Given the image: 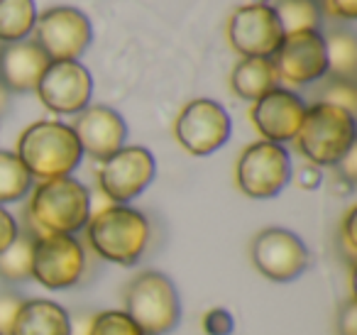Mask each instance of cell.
<instances>
[{
  "label": "cell",
  "mask_w": 357,
  "mask_h": 335,
  "mask_svg": "<svg viewBox=\"0 0 357 335\" xmlns=\"http://www.w3.org/2000/svg\"><path fill=\"white\" fill-rule=\"evenodd\" d=\"M335 328H337V335H357V301H355V296L345 299V304L337 308Z\"/></svg>",
  "instance_id": "30"
},
{
  "label": "cell",
  "mask_w": 357,
  "mask_h": 335,
  "mask_svg": "<svg viewBox=\"0 0 357 335\" xmlns=\"http://www.w3.org/2000/svg\"><path fill=\"white\" fill-rule=\"evenodd\" d=\"M230 115L211 98H196L178 110L174 137L194 157H206L220 149L230 137Z\"/></svg>",
  "instance_id": "8"
},
{
  "label": "cell",
  "mask_w": 357,
  "mask_h": 335,
  "mask_svg": "<svg viewBox=\"0 0 357 335\" xmlns=\"http://www.w3.org/2000/svg\"><path fill=\"white\" fill-rule=\"evenodd\" d=\"M35 0H0V42L13 45L27 40V35L35 30Z\"/></svg>",
  "instance_id": "21"
},
{
  "label": "cell",
  "mask_w": 357,
  "mask_h": 335,
  "mask_svg": "<svg viewBox=\"0 0 357 335\" xmlns=\"http://www.w3.org/2000/svg\"><path fill=\"white\" fill-rule=\"evenodd\" d=\"M228 40L233 50L243 57L272 59L277 47L282 45L284 32L267 3H250L233 13L228 22Z\"/></svg>",
  "instance_id": "13"
},
{
  "label": "cell",
  "mask_w": 357,
  "mask_h": 335,
  "mask_svg": "<svg viewBox=\"0 0 357 335\" xmlns=\"http://www.w3.org/2000/svg\"><path fill=\"white\" fill-rule=\"evenodd\" d=\"M89 335H142L125 311H100L91 318Z\"/></svg>",
  "instance_id": "26"
},
{
  "label": "cell",
  "mask_w": 357,
  "mask_h": 335,
  "mask_svg": "<svg viewBox=\"0 0 357 335\" xmlns=\"http://www.w3.org/2000/svg\"><path fill=\"white\" fill-rule=\"evenodd\" d=\"M71 130L81 149L98 162L125 147V140H128V125L123 115L108 105H86L81 113H76Z\"/></svg>",
  "instance_id": "16"
},
{
  "label": "cell",
  "mask_w": 357,
  "mask_h": 335,
  "mask_svg": "<svg viewBox=\"0 0 357 335\" xmlns=\"http://www.w3.org/2000/svg\"><path fill=\"white\" fill-rule=\"evenodd\" d=\"M335 167H337V177L352 186V184L357 181V147L347 149V154L335 164Z\"/></svg>",
  "instance_id": "34"
},
{
  "label": "cell",
  "mask_w": 357,
  "mask_h": 335,
  "mask_svg": "<svg viewBox=\"0 0 357 335\" xmlns=\"http://www.w3.org/2000/svg\"><path fill=\"white\" fill-rule=\"evenodd\" d=\"M15 154L32 179L50 181V179L71 177L84 157V149L71 125L59 120H37L22 130Z\"/></svg>",
  "instance_id": "3"
},
{
  "label": "cell",
  "mask_w": 357,
  "mask_h": 335,
  "mask_svg": "<svg viewBox=\"0 0 357 335\" xmlns=\"http://www.w3.org/2000/svg\"><path fill=\"white\" fill-rule=\"evenodd\" d=\"M8 108H10V91L3 86V81H0V118L8 113Z\"/></svg>",
  "instance_id": "36"
},
{
  "label": "cell",
  "mask_w": 357,
  "mask_h": 335,
  "mask_svg": "<svg viewBox=\"0 0 357 335\" xmlns=\"http://www.w3.org/2000/svg\"><path fill=\"white\" fill-rule=\"evenodd\" d=\"M204 333L206 335H233L235 330V318L233 313H230L228 308H220V306H215V308L206 311L204 315Z\"/></svg>",
  "instance_id": "28"
},
{
  "label": "cell",
  "mask_w": 357,
  "mask_h": 335,
  "mask_svg": "<svg viewBox=\"0 0 357 335\" xmlns=\"http://www.w3.org/2000/svg\"><path fill=\"white\" fill-rule=\"evenodd\" d=\"M84 230L91 250L100 260L120 267L137 265L149 245L147 216L137 208L120 206V203H110L93 213Z\"/></svg>",
  "instance_id": "2"
},
{
  "label": "cell",
  "mask_w": 357,
  "mask_h": 335,
  "mask_svg": "<svg viewBox=\"0 0 357 335\" xmlns=\"http://www.w3.org/2000/svg\"><path fill=\"white\" fill-rule=\"evenodd\" d=\"M357 123L355 115L335 105L313 103L306 105L296 142L298 152L316 167H335L347 149L355 147Z\"/></svg>",
  "instance_id": "4"
},
{
  "label": "cell",
  "mask_w": 357,
  "mask_h": 335,
  "mask_svg": "<svg viewBox=\"0 0 357 335\" xmlns=\"http://www.w3.org/2000/svg\"><path fill=\"white\" fill-rule=\"evenodd\" d=\"M303 113H306V100L294 91L277 86L269 94H264L262 98L255 100L250 118H252L257 133L262 135V140L282 144L296 137Z\"/></svg>",
  "instance_id": "15"
},
{
  "label": "cell",
  "mask_w": 357,
  "mask_h": 335,
  "mask_svg": "<svg viewBox=\"0 0 357 335\" xmlns=\"http://www.w3.org/2000/svg\"><path fill=\"white\" fill-rule=\"evenodd\" d=\"M17 235H20L17 221L13 218L10 211H6V206H0V252L6 250V247H10Z\"/></svg>",
  "instance_id": "32"
},
{
  "label": "cell",
  "mask_w": 357,
  "mask_h": 335,
  "mask_svg": "<svg viewBox=\"0 0 357 335\" xmlns=\"http://www.w3.org/2000/svg\"><path fill=\"white\" fill-rule=\"evenodd\" d=\"M326 45V59H328V74L333 79H357V40L352 30L337 27L323 37Z\"/></svg>",
  "instance_id": "20"
},
{
  "label": "cell",
  "mask_w": 357,
  "mask_h": 335,
  "mask_svg": "<svg viewBox=\"0 0 357 335\" xmlns=\"http://www.w3.org/2000/svg\"><path fill=\"white\" fill-rule=\"evenodd\" d=\"M32 186V177L25 164L17 159L15 152H3L0 149V206L17 203L27 196Z\"/></svg>",
  "instance_id": "23"
},
{
  "label": "cell",
  "mask_w": 357,
  "mask_h": 335,
  "mask_svg": "<svg viewBox=\"0 0 357 335\" xmlns=\"http://www.w3.org/2000/svg\"><path fill=\"white\" fill-rule=\"evenodd\" d=\"M230 86H233L235 96L245 100H257L264 94L279 86V76L274 69L272 59H259V57H243L235 64L233 74H230Z\"/></svg>",
  "instance_id": "19"
},
{
  "label": "cell",
  "mask_w": 357,
  "mask_h": 335,
  "mask_svg": "<svg viewBox=\"0 0 357 335\" xmlns=\"http://www.w3.org/2000/svg\"><path fill=\"white\" fill-rule=\"evenodd\" d=\"M238 188L250 198H272L291 181V159L277 142L259 140L243 149L235 167Z\"/></svg>",
  "instance_id": "6"
},
{
  "label": "cell",
  "mask_w": 357,
  "mask_h": 335,
  "mask_svg": "<svg viewBox=\"0 0 357 335\" xmlns=\"http://www.w3.org/2000/svg\"><path fill=\"white\" fill-rule=\"evenodd\" d=\"M157 174V162L147 147H120L105 157L98 167V186L113 203L128 206L152 184Z\"/></svg>",
  "instance_id": "11"
},
{
  "label": "cell",
  "mask_w": 357,
  "mask_h": 335,
  "mask_svg": "<svg viewBox=\"0 0 357 335\" xmlns=\"http://www.w3.org/2000/svg\"><path fill=\"white\" fill-rule=\"evenodd\" d=\"M91 218V193L74 177L50 179L35 186L25 211L22 232L40 235H76Z\"/></svg>",
  "instance_id": "1"
},
{
  "label": "cell",
  "mask_w": 357,
  "mask_h": 335,
  "mask_svg": "<svg viewBox=\"0 0 357 335\" xmlns=\"http://www.w3.org/2000/svg\"><path fill=\"white\" fill-rule=\"evenodd\" d=\"M25 299L15 291H0V335H8L13 328V320H15L17 311L22 308Z\"/></svg>",
  "instance_id": "29"
},
{
  "label": "cell",
  "mask_w": 357,
  "mask_h": 335,
  "mask_svg": "<svg viewBox=\"0 0 357 335\" xmlns=\"http://www.w3.org/2000/svg\"><path fill=\"white\" fill-rule=\"evenodd\" d=\"M35 91L52 113L76 115L91 103L93 79L79 61H52Z\"/></svg>",
  "instance_id": "14"
},
{
  "label": "cell",
  "mask_w": 357,
  "mask_h": 335,
  "mask_svg": "<svg viewBox=\"0 0 357 335\" xmlns=\"http://www.w3.org/2000/svg\"><path fill=\"white\" fill-rule=\"evenodd\" d=\"M272 10L277 15L284 35L318 30L321 27V0H274Z\"/></svg>",
  "instance_id": "22"
},
{
  "label": "cell",
  "mask_w": 357,
  "mask_h": 335,
  "mask_svg": "<svg viewBox=\"0 0 357 335\" xmlns=\"http://www.w3.org/2000/svg\"><path fill=\"white\" fill-rule=\"evenodd\" d=\"M0 52H3V42H0Z\"/></svg>",
  "instance_id": "37"
},
{
  "label": "cell",
  "mask_w": 357,
  "mask_h": 335,
  "mask_svg": "<svg viewBox=\"0 0 357 335\" xmlns=\"http://www.w3.org/2000/svg\"><path fill=\"white\" fill-rule=\"evenodd\" d=\"M86 274V250L74 235H40L32 242V279L50 291L76 286Z\"/></svg>",
  "instance_id": "7"
},
{
  "label": "cell",
  "mask_w": 357,
  "mask_h": 335,
  "mask_svg": "<svg viewBox=\"0 0 357 335\" xmlns=\"http://www.w3.org/2000/svg\"><path fill=\"white\" fill-rule=\"evenodd\" d=\"M32 242L35 237L20 230L13 245L0 252V279L13 284L32 279Z\"/></svg>",
  "instance_id": "24"
},
{
  "label": "cell",
  "mask_w": 357,
  "mask_h": 335,
  "mask_svg": "<svg viewBox=\"0 0 357 335\" xmlns=\"http://www.w3.org/2000/svg\"><path fill=\"white\" fill-rule=\"evenodd\" d=\"M316 103L335 105V108H342V110H347V113L355 115L357 113V86H355V81L333 79V76H328V79L323 81L321 91L316 94Z\"/></svg>",
  "instance_id": "25"
},
{
  "label": "cell",
  "mask_w": 357,
  "mask_h": 335,
  "mask_svg": "<svg viewBox=\"0 0 357 335\" xmlns=\"http://www.w3.org/2000/svg\"><path fill=\"white\" fill-rule=\"evenodd\" d=\"M123 306L142 335H167L181 318L178 291L162 271H142L135 276L123 294Z\"/></svg>",
  "instance_id": "5"
},
{
  "label": "cell",
  "mask_w": 357,
  "mask_h": 335,
  "mask_svg": "<svg viewBox=\"0 0 357 335\" xmlns=\"http://www.w3.org/2000/svg\"><path fill=\"white\" fill-rule=\"evenodd\" d=\"M91 318H93V313H81L76 318H69V335H89Z\"/></svg>",
  "instance_id": "35"
},
{
  "label": "cell",
  "mask_w": 357,
  "mask_h": 335,
  "mask_svg": "<svg viewBox=\"0 0 357 335\" xmlns=\"http://www.w3.org/2000/svg\"><path fill=\"white\" fill-rule=\"evenodd\" d=\"M50 57L42 52L35 40L3 45L0 52V81L10 94H27L35 91L42 74L50 66Z\"/></svg>",
  "instance_id": "17"
},
{
  "label": "cell",
  "mask_w": 357,
  "mask_h": 335,
  "mask_svg": "<svg viewBox=\"0 0 357 335\" xmlns=\"http://www.w3.org/2000/svg\"><path fill=\"white\" fill-rule=\"evenodd\" d=\"M35 37L50 61H79L93 40V30L81 10L59 6L37 15Z\"/></svg>",
  "instance_id": "10"
},
{
  "label": "cell",
  "mask_w": 357,
  "mask_h": 335,
  "mask_svg": "<svg viewBox=\"0 0 357 335\" xmlns=\"http://www.w3.org/2000/svg\"><path fill=\"white\" fill-rule=\"evenodd\" d=\"M69 311L50 299H30L17 311L8 335H69Z\"/></svg>",
  "instance_id": "18"
},
{
  "label": "cell",
  "mask_w": 357,
  "mask_h": 335,
  "mask_svg": "<svg viewBox=\"0 0 357 335\" xmlns=\"http://www.w3.org/2000/svg\"><path fill=\"white\" fill-rule=\"evenodd\" d=\"M250 260L264 279L287 284L306 271L311 257L296 232L287 228H264L250 245Z\"/></svg>",
  "instance_id": "9"
},
{
  "label": "cell",
  "mask_w": 357,
  "mask_h": 335,
  "mask_svg": "<svg viewBox=\"0 0 357 335\" xmlns=\"http://www.w3.org/2000/svg\"><path fill=\"white\" fill-rule=\"evenodd\" d=\"M323 10L342 20H355L357 17V0H323Z\"/></svg>",
  "instance_id": "33"
},
{
  "label": "cell",
  "mask_w": 357,
  "mask_h": 335,
  "mask_svg": "<svg viewBox=\"0 0 357 335\" xmlns=\"http://www.w3.org/2000/svg\"><path fill=\"white\" fill-rule=\"evenodd\" d=\"M355 225H357V206H350L345 216H342L340 228H337V250H340L342 260H345L350 267H355V260H357Z\"/></svg>",
  "instance_id": "27"
},
{
  "label": "cell",
  "mask_w": 357,
  "mask_h": 335,
  "mask_svg": "<svg viewBox=\"0 0 357 335\" xmlns=\"http://www.w3.org/2000/svg\"><path fill=\"white\" fill-rule=\"evenodd\" d=\"M321 181H323L321 167H316V164H311V162L301 164V167L296 169V174H294V184H296L298 188H303V191H316V188L321 186Z\"/></svg>",
  "instance_id": "31"
},
{
  "label": "cell",
  "mask_w": 357,
  "mask_h": 335,
  "mask_svg": "<svg viewBox=\"0 0 357 335\" xmlns=\"http://www.w3.org/2000/svg\"><path fill=\"white\" fill-rule=\"evenodd\" d=\"M279 81L289 86H308L328 76V59L323 35L318 30L284 35L282 45L272 54Z\"/></svg>",
  "instance_id": "12"
}]
</instances>
